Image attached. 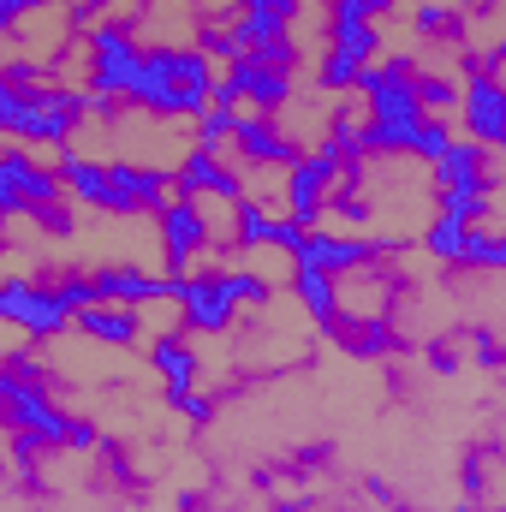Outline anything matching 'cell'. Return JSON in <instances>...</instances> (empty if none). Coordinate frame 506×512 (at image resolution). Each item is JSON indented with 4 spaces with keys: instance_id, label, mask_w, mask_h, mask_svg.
<instances>
[{
    "instance_id": "1",
    "label": "cell",
    "mask_w": 506,
    "mask_h": 512,
    "mask_svg": "<svg viewBox=\"0 0 506 512\" xmlns=\"http://www.w3.org/2000/svg\"><path fill=\"white\" fill-rule=\"evenodd\" d=\"M209 96H215V60L197 48H173V42L143 48L126 84V108L155 114V120H197Z\"/></svg>"
},
{
    "instance_id": "2",
    "label": "cell",
    "mask_w": 506,
    "mask_h": 512,
    "mask_svg": "<svg viewBox=\"0 0 506 512\" xmlns=\"http://www.w3.org/2000/svg\"><path fill=\"white\" fill-rule=\"evenodd\" d=\"M274 298V280L251 268H209V274H179V322L191 334H233L239 310H262Z\"/></svg>"
},
{
    "instance_id": "3",
    "label": "cell",
    "mask_w": 506,
    "mask_h": 512,
    "mask_svg": "<svg viewBox=\"0 0 506 512\" xmlns=\"http://www.w3.org/2000/svg\"><path fill=\"white\" fill-rule=\"evenodd\" d=\"M0 209H6V215H36V221H48L54 233L72 227V215H66V191H60L54 167L30 161L24 143L0 149Z\"/></svg>"
},
{
    "instance_id": "4",
    "label": "cell",
    "mask_w": 506,
    "mask_h": 512,
    "mask_svg": "<svg viewBox=\"0 0 506 512\" xmlns=\"http://www.w3.org/2000/svg\"><path fill=\"white\" fill-rule=\"evenodd\" d=\"M340 155L328 149V143H316V149H298V161L286 167V221L292 227H322V215H328V191H334V179H340Z\"/></svg>"
},
{
    "instance_id": "5",
    "label": "cell",
    "mask_w": 506,
    "mask_h": 512,
    "mask_svg": "<svg viewBox=\"0 0 506 512\" xmlns=\"http://www.w3.org/2000/svg\"><path fill=\"white\" fill-rule=\"evenodd\" d=\"M399 245V239H358V233H328V227H310V233H298V245H292V268H322V274H334V280H346V274H364L376 256H387Z\"/></svg>"
},
{
    "instance_id": "6",
    "label": "cell",
    "mask_w": 506,
    "mask_h": 512,
    "mask_svg": "<svg viewBox=\"0 0 506 512\" xmlns=\"http://www.w3.org/2000/svg\"><path fill=\"white\" fill-rule=\"evenodd\" d=\"M0 322L24 340H60L72 328V310L36 280H0Z\"/></svg>"
},
{
    "instance_id": "7",
    "label": "cell",
    "mask_w": 506,
    "mask_h": 512,
    "mask_svg": "<svg viewBox=\"0 0 506 512\" xmlns=\"http://www.w3.org/2000/svg\"><path fill=\"white\" fill-rule=\"evenodd\" d=\"M155 239H161L167 274H179V268H191L197 256L215 245V221L197 209V197H167V203L155 209Z\"/></svg>"
},
{
    "instance_id": "8",
    "label": "cell",
    "mask_w": 506,
    "mask_h": 512,
    "mask_svg": "<svg viewBox=\"0 0 506 512\" xmlns=\"http://www.w3.org/2000/svg\"><path fill=\"white\" fill-rule=\"evenodd\" d=\"M137 54H143V42L131 36V24H120V18L90 24V96H120L126 102Z\"/></svg>"
},
{
    "instance_id": "9",
    "label": "cell",
    "mask_w": 506,
    "mask_h": 512,
    "mask_svg": "<svg viewBox=\"0 0 506 512\" xmlns=\"http://www.w3.org/2000/svg\"><path fill=\"white\" fill-rule=\"evenodd\" d=\"M173 197V167H143V161H108V191L102 215H155Z\"/></svg>"
},
{
    "instance_id": "10",
    "label": "cell",
    "mask_w": 506,
    "mask_h": 512,
    "mask_svg": "<svg viewBox=\"0 0 506 512\" xmlns=\"http://www.w3.org/2000/svg\"><path fill=\"white\" fill-rule=\"evenodd\" d=\"M90 292H96V304L149 310V304L179 298V274H143L137 262H102V268H90Z\"/></svg>"
},
{
    "instance_id": "11",
    "label": "cell",
    "mask_w": 506,
    "mask_h": 512,
    "mask_svg": "<svg viewBox=\"0 0 506 512\" xmlns=\"http://www.w3.org/2000/svg\"><path fill=\"white\" fill-rule=\"evenodd\" d=\"M173 197H215V203H239L245 197V173L239 167H227L221 161V149H203V143H191L185 155H179V167H173Z\"/></svg>"
},
{
    "instance_id": "12",
    "label": "cell",
    "mask_w": 506,
    "mask_h": 512,
    "mask_svg": "<svg viewBox=\"0 0 506 512\" xmlns=\"http://www.w3.org/2000/svg\"><path fill=\"white\" fill-rule=\"evenodd\" d=\"M221 84L233 90V102L245 108L251 102L256 114H280V108H292V72H280V66H268L262 54H239V60H227V72H221Z\"/></svg>"
},
{
    "instance_id": "13",
    "label": "cell",
    "mask_w": 506,
    "mask_h": 512,
    "mask_svg": "<svg viewBox=\"0 0 506 512\" xmlns=\"http://www.w3.org/2000/svg\"><path fill=\"white\" fill-rule=\"evenodd\" d=\"M495 149H477L471 137H453L435 161H429V185L435 191H495Z\"/></svg>"
},
{
    "instance_id": "14",
    "label": "cell",
    "mask_w": 506,
    "mask_h": 512,
    "mask_svg": "<svg viewBox=\"0 0 506 512\" xmlns=\"http://www.w3.org/2000/svg\"><path fill=\"white\" fill-rule=\"evenodd\" d=\"M459 126L477 149H495L501 155L506 143V96H501V78L483 72V78H465V96H459Z\"/></svg>"
},
{
    "instance_id": "15",
    "label": "cell",
    "mask_w": 506,
    "mask_h": 512,
    "mask_svg": "<svg viewBox=\"0 0 506 512\" xmlns=\"http://www.w3.org/2000/svg\"><path fill=\"white\" fill-rule=\"evenodd\" d=\"M227 143L239 149L245 167H280V173H286V167L298 161V137H286L280 114H239V126H233Z\"/></svg>"
},
{
    "instance_id": "16",
    "label": "cell",
    "mask_w": 506,
    "mask_h": 512,
    "mask_svg": "<svg viewBox=\"0 0 506 512\" xmlns=\"http://www.w3.org/2000/svg\"><path fill=\"white\" fill-rule=\"evenodd\" d=\"M304 227H292L286 215H274L268 203L239 197L233 203V251H292Z\"/></svg>"
},
{
    "instance_id": "17",
    "label": "cell",
    "mask_w": 506,
    "mask_h": 512,
    "mask_svg": "<svg viewBox=\"0 0 506 512\" xmlns=\"http://www.w3.org/2000/svg\"><path fill=\"white\" fill-rule=\"evenodd\" d=\"M328 48L370 66V60L381 54V24L364 12V6H352V0H328Z\"/></svg>"
},
{
    "instance_id": "18",
    "label": "cell",
    "mask_w": 506,
    "mask_h": 512,
    "mask_svg": "<svg viewBox=\"0 0 506 512\" xmlns=\"http://www.w3.org/2000/svg\"><path fill=\"white\" fill-rule=\"evenodd\" d=\"M54 179H60V191L66 197H78L84 209H102V191H108V161H96V155H84V149H60L54 155Z\"/></svg>"
},
{
    "instance_id": "19",
    "label": "cell",
    "mask_w": 506,
    "mask_h": 512,
    "mask_svg": "<svg viewBox=\"0 0 506 512\" xmlns=\"http://www.w3.org/2000/svg\"><path fill=\"white\" fill-rule=\"evenodd\" d=\"M149 370L161 376L167 399H173V393H191V387H197V376H203V358H197V346H191L185 334H161V340L149 346Z\"/></svg>"
},
{
    "instance_id": "20",
    "label": "cell",
    "mask_w": 506,
    "mask_h": 512,
    "mask_svg": "<svg viewBox=\"0 0 506 512\" xmlns=\"http://www.w3.org/2000/svg\"><path fill=\"white\" fill-rule=\"evenodd\" d=\"M72 322H78V334L96 340V346L131 352V346L143 340V322H137V310H126V304H90V310H78Z\"/></svg>"
},
{
    "instance_id": "21",
    "label": "cell",
    "mask_w": 506,
    "mask_h": 512,
    "mask_svg": "<svg viewBox=\"0 0 506 512\" xmlns=\"http://www.w3.org/2000/svg\"><path fill=\"white\" fill-rule=\"evenodd\" d=\"M292 18H298V0H239V42L256 48V42H274V36H292Z\"/></svg>"
},
{
    "instance_id": "22",
    "label": "cell",
    "mask_w": 506,
    "mask_h": 512,
    "mask_svg": "<svg viewBox=\"0 0 506 512\" xmlns=\"http://www.w3.org/2000/svg\"><path fill=\"white\" fill-rule=\"evenodd\" d=\"M292 298L304 304V316H310L316 328H328V322L340 316V280L322 274V268H292Z\"/></svg>"
},
{
    "instance_id": "23",
    "label": "cell",
    "mask_w": 506,
    "mask_h": 512,
    "mask_svg": "<svg viewBox=\"0 0 506 512\" xmlns=\"http://www.w3.org/2000/svg\"><path fill=\"white\" fill-rule=\"evenodd\" d=\"M435 215L459 227H489L495 221V191H435Z\"/></svg>"
},
{
    "instance_id": "24",
    "label": "cell",
    "mask_w": 506,
    "mask_h": 512,
    "mask_svg": "<svg viewBox=\"0 0 506 512\" xmlns=\"http://www.w3.org/2000/svg\"><path fill=\"white\" fill-rule=\"evenodd\" d=\"M411 90H417V108H423L429 120H453V108H459V78H447V72H417Z\"/></svg>"
},
{
    "instance_id": "25",
    "label": "cell",
    "mask_w": 506,
    "mask_h": 512,
    "mask_svg": "<svg viewBox=\"0 0 506 512\" xmlns=\"http://www.w3.org/2000/svg\"><path fill=\"white\" fill-rule=\"evenodd\" d=\"M506 245L495 227H465V245H459V262L453 268H483V274H501Z\"/></svg>"
},
{
    "instance_id": "26",
    "label": "cell",
    "mask_w": 506,
    "mask_h": 512,
    "mask_svg": "<svg viewBox=\"0 0 506 512\" xmlns=\"http://www.w3.org/2000/svg\"><path fill=\"white\" fill-rule=\"evenodd\" d=\"M358 72H364V60H346V54H322V66H316V90L322 96H352V84H358Z\"/></svg>"
},
{
    "instance_id": "27",
    "label": "cell",
    "mask_w": 506,
    "mask_h": 512,
    "mask_svg": "<svg viewBox=\"0 0 506 512\" xmlns=\"http://www.w3.org/2000/svg\"><path fill=\"white\" fill-rule=\"evenodd\" d=\"M459 245H465V227H459V221H441V215H435V221L423 227V251L435 256L441 268H453V262H459Z\"/></svg>"
},
{
    "instance_id": "28",
    "label": "cell",
    "mask_w": 506,
    "mask_h": 512,
    "mask_svg": "<svg viewBox=\"0 0 506 512\" xmlns=\"http://www.w3.org/2000/svg\"><path fill=\"white\" fill-rule=\"evenodd\" d=\"M447 143H453V120H423L417 126V143H411V161H435Z\"/></svg>"
},
{
    "instance_id": "29",
    "label": "cell",
    "mask_w": 506,
    "mask_h": 512,
    "mask_svg": "<svg viewBox=\"0 0 506 512\" xmlns=\"http://www.w3.org/2000/svg\"><path fill=\"white\" fill-rule=\"evenodd\" d=\"M48 292H54V298H60V304H66V310H72V316H78V310H90V304H96V292H90V274H60V280H54V286H48Z\"/></svg>"
},
{
    "instance_id": "30",
    "label": "cell",
    "mask_w": 506,
    "mask_h": 512,
    "mask_svg": "<svg viewBox=\"0 0 506 512\" xmlns=\"http://www.w3.org/2000/svg\"><path fill=\"white\" fill-rule=\"evenodd\" d=\"M54 0H0V36H12V30H24V18H36V12H48Z\"/></svg>"
},
{
    "instance_id": "31",
    "label": "cell",
    "mask_w": 506,
    "mask_h": 512,
    "mask_svg": "<svg viewBox=\"0 0 506 512\" xmlns=\"http://www.w3.org/2000/svg\"><path fill=\"white\" fill-rule=\"evenodd\" d=\"M167 405H173V411H179V417H185V423H191V429H203V423H209V417H215V405H209V399H203V393H197V387H191V393H173V399H167Z\"/></svg>"
},
{
    "instance_id": "32",
    "label": "cell",
    "mask_w": 506,
    "mask_h": 512,
    "mask_svg": "<svg viewBox=\"0 0 506 512\" xmlns=\"http://www.w3.org/2000/svg\"><path fill=\"white\" fill-rule=\"evenodd\" d=\"M477 364H489V370L501 364V346H495V334H477Z\"/></svg>"
},
{
    "instance_id": "33",
    "label": "cell",
    "mask_w": 506,
    "mask_h": 512,
    "mask_svg": "<svg viewBox=\"0 0 506 512\" xmlns=\"http://www.w3.org/2000/svg\"><path fill=\"white\" fill-rule=\"evenodd\" d=\"M352 6H364L370 18H387V12H399V0H352Z\"/></svg>"
},
{
    "instance_id": "34",
    "label": "cell",
    "mask_w": 506,
    "mask_h": 512,
    "mask_svg": "<svg viewBox=\"0 0 506 512\" xmlns=\"http://www.w3.org/2000/svg\"><path fill=\"white\" fill-rule=\"evenodd\" d=\"M24 382V376H12V370H6V358H0V399H12V387Z\"/></svg>"
},
{
    "instance_id": "35",
    "label": "cell",
    "mask_w": 506,
    "mask_h": 512,
    "mask_svg": "<svg viewBox=\"0 0 506 512\" xmlns=\"http://www.w3.org/2000/svg\"><path fill=\"white\" fill-rule=\"evenodd\" d=\"M72 6H78V12H96V6H102V0H72Z\"/></svg>"
},
{
    "instance_id": "36",
    "label": "cell",
    "mask_w": 506,
    "mask_h": 512,
    "mask_svg": "<svg viewBox=\"0 0 506 512\" xmlns=\"http://www.w3.org/2000/svg\"><path fill=\"white\" fill-rule=\"evenodd\" d=\"M0 262H6V233H0Z\"/></svg>"
},
{
    "instance_id": "37",
    "label": "cell",
    "mask_w": 506,
    "mask_h": 512,
    "mask_svg": "<svg viewBox=\"0 0 506 512\" xmlns=\"http://www.w3.org/2000/svg\"><path fill=\"white\" fill-rule=\"evenodd\" d=\"M0 84H6V78H0Z\"/></svg>"
},
{
    "instance_id": "38",
    "label": "cell",
    "mask_w": 506,
    "mask_h": 512,
    "mask_svg": "<svg viewBox=\"0 0 506 512\" xmlns=\"http://www.w3.org/2000/svg\"><path fill=\"white\" fill-rule=\"evenodd\" d=\"M459 6H465V0H459Z\"/></svg>"
}]
</instances>
